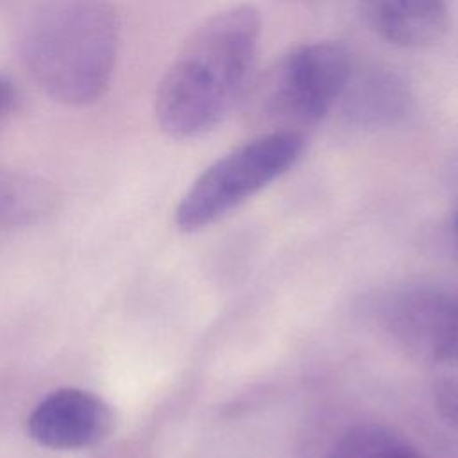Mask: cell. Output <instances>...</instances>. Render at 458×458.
I'll list each match as a JSON object with an SVG mask.
<instances>
[{
  "label": "cell",
  "mask_w": 458,
  "mask_h": 458,
  "mask_svg": "<svg viewBox=\"0 0 458 458\" xmlns=\"http://www.w3.org/2000/svg\"><path fill=\"white\" fill-rule=\"evenodd\" d=\"M259 36L261 16L249 4L206 18L157 84L154 113L161 131L191 140L215 129L245 89Z\"/></svg>",
  "instance_id": "6da1fadb"
},
{
  "label": "cell",
  "mask_w": 458,
  "mask_h": 458,
  "mask_svg": "<svg viewBox=\"0 0 458 458\" xmlns=\"http://www.w3.org/2000/svg\"><path fill=\"white\" fill-rule=\"evenodd\" d=\"M21 59L55 102L82 107L109 89L118 54L113 0H32L20 32Z\"/></svg>",
  "instance_id": "7a4b0ae2"
},
{
  "label": "cell",
  "mask_w": 458,
  "mask_h": 458,
  "mask_svg": "<svg viewBox=\"0 0 458 458\" xmlns=\"http://www.w3.org/2000/svg\"><path fill=\"white\" fill-rule=\"evenodd\" d=\"M351 52L336 41H315L284 54L263 75L250 107L272 131L302 132L324 120L342 100L352 75Z\"/></svg>",
  "instance_id": "3957f363"
},
{
  "label": "cell",
  "mask_w": 458,
  "mask_h": 458,
  "mask_svg": "<svg viewBox=\"0 0 458 458\" xmlns=\"http://www.w3.org/2000/svg\"><path fill=\"white\" fill-rule=\"evenodd\" d=\"M306 138L295 131H267L213 161L191 182L175 209L184 233L199 231L286 174L302 156Z\"/></svg>",
  "instance_id": "277c9868"
},
{
  "label": "cell",
  "mask_w": 458,
  "mask_h": 458,
  "mask_svg": "<svg viewBox=\"0 0 458 458\" xmlns=\"http://www.w3.org/2000/svg\"><path fill=\"white\" fill-rule=\"evenodd\" d=\"M114 428L111 406L81 388H59L43 397L27 419L29 437L55 451H79L102 444Z\"/></svg>",
  "instance_id": "5b68a950"
},
{
  "label": "cell",
  "mask_w": 458,
  "mask_h": 458,
  "mask_svg": "<svg viewBox=\"0 0 458 458\" xmlns=\"http://www.w3.org/2000/svg\"><path fill=\"white\" fill-rule=\"evenodd\" d=\"M456 297L431 288L408 290L388 306L394 336L413 354L437 367L447 352L454 331Z\"/></svg>",
  "instance_id": "8992f818"
},
{
  "label": "cell",
  "mask_w": 458,
  "mask_h": 458,
  "mask_svg": "<svg viewBox=\"0 0 458 458\" xmlns=\"http://www.w3.org/2000/svg\"><path fill=\"white\" fill-rule=\"evenodd\" d=\"M367 25L401 48H426L449 29L445 0H358Z\"/></svg>",
  "instance_id": "52a82bcc"
},
{
  "label": "cell",
  "mask_w": 458,
  "mask_h": 458,
  "mask_svg": "<svg viewBox=\"0 0 458 458\" xmlns=\"http://www.w3.org/2000/svg\"><path fill=\"white\" fill-rule=\"evenodd\" d=\"M344 114L360 125H394L411 111V95L404 81L385 68L352 70L342 97Z\"/></svg>",
  "instance_id": "ba28073f"
},
{
  "label": "cell",
  "mask_w": 458,
  "mask_h": 458,
  "mask_svg": "<svg viewBox=\"0 0 458 458\" xmlns=\"http://www.w3.org/2000/svg\"><path fill=\"white\" fill-rule=\"evenodd\" d=\"M410 442L383 424H358L349 428L333 445L329 458H404Z\"/></svg>",
  "instance_id": "9c48e42d"
},
{
  "label": "cell",
  "mask_w": 458,
  "mask_h": 458,
  "mask_svg": "<svg viewBox=\"0 0 458 458\" xmlns=\"http://www.w3.org/2000/svg\"><path fill=\"white\" fill-rule=\"evenodd\" d=\"M47 195L39 182L0 170V224L14 222L39 208Z\"/></svg>",
  "instance_id": "30bf717a"
},
{
  "label": "cell",
  "mask_w": 458,
  "mask_h": 458,
  "mask_svg": "<svg viewBox=\"0 0 458 458\" xmlns=\"http://www.w3.org/2000/svg\"><path fill=\"white\" fill-rule=\"evenodd\" d=\"M437 369L440 370L444 394H445L447 401L451 403V406L454 408V404L458 401V295H456V317H454L453 338H451L445 356L437 365Z\"/></svg>",
  "instance_id": "8fae6325"
},
{
  "label": "cell",
  "mask_w": 458,
  "mask_h": 458,
  "mask_svg": "<svg viewBox=\"0 0 458 458\" xmlns=\"http://www.w3.org/2000/svg\"><path fill=\"white\" fill-rule=\"evenodd\" d=\"M16 100H18V91L14 82L9 77L0 73V120L13 111V107L16 106Z\"/></svg>",
  "instance_id": "7c38bea8"
},
{
  "label": "cell",
  "mask_w": 458,
  "mask_h": 458,
  "mask_svg": "<svg viewBox=\"0 0 458 458\" xmlns=\"http://www.w3.org/2000/svg\"><path fill=\"white\" fill-rule=\"evenodd\" d=\"M404 458H428V456L420 454L417 449H413V447H411V449L406 453V456H404Z\"/></svg>",
  "instance_id": "4fadbf2b"
},
{
  "label": "cell",
  "mask_w": 458,
  "mask_h": 458,
  "mask_svg": "<svg viewBox=\"0 0 458 458\" xmlns=\"http://www.w3.org/2000/svg\"><path fill=\"white\" fill-rule=\"evenodd\" d=\"M454 234H456V242H458V213H456V218H454Z\"/></svg>",
  "instance_id": "5bb4252c"
},
{
  "label": "cell",
  "mask_w": 458,
  "mask_h": 458,
  "mask_svg": "<svg viewBox=\"0 0 458 458\" xmlns=\"http://www.w3.org/2000/svg\"><path fill=\"white\" fill-rule=\"evenodd\" d=\"M454 410H456V413H458V401H456V404H454Z\"/></svg>",
  "instance_id": "9a60e30c"
}]
</instances>
